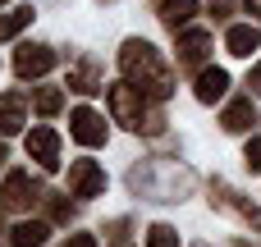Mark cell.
<instances>
[{"label": "cell", "mask_w": 261, "mask_h": 247, "mask_svg": "<svg viewBox=\"0 0 261 247\" xmlns=\"http://www.w3.org/2000/svg\"><path fill=\"white\" fill-rule=\"evenodd\" d=\"M119 64H124V73H128L133 83H142L151 96H170V73H165V64L156 60V50H151L147 41H124Z\"/></svg>", "instance_id": "obj_1"}, {"label": "cell", "mask_w": 261, "mask_h": 247, "mask_svg": "<svg viewBox=\"0 0 261 247\" xmlns=\"http://www.w3.org/2000/svg\"><path fill=\"white\" fill-rule=\"evenodd\" d=\"M69 87H73V92H101V87H96V73H92V64H83V69L69 78Z\"/></svg>", "instance_id": "obj_17"}, {"label": "cell", "mask_w": 261, "mask_h": 247, "mask_svg": "<svg viewBox=\"0 0 261 247\" xmlns=\"http://www.w3.org/2000/svg\"><path fill=\"white\" fill-rule=\"evenodd\" d=\"M23 128V96H0V133H18Z\"/></svg>", "instance_id": "obj_9"}, {"label": "cell", "mask_w": 261, "mask_h": 247, "mask_svg": "<svg viewBox=\"0 0 261 247\" xmlns=\"http://www.w3.org/2000/svg\"><path fill=\"white\" fill-rule=\"evenodd\" d=\"M206 46H211V37H206V32H188V37L179 41V50H184V60H188V64H197V60L206 55Z\"/></svg>", "instance_id": "obj_14"}, {"label": "cell", "mask_w": 261, "mask_h": 247, "mask_svg": "<svg viewBox=\"0 0 261 247\" xmlns=\"http://www.w3.org/2000/svg\"><path fill=\"white\" fill-rule=\"evenodd\" d=\"M257 46H261V32H257V28H248V23L229 28V50H234V55H252Z\"/></svg>", "instance_id": "obj_10"}, {"label": "cell", "mask_w": 261, "mask_h": 247, "mask_svg": "<svg viewBox=\"0 0 261 247\" xmlns=\"http://www.w3.org/2000/svg\"><path fill=\"white\" fill-rule=\"evenodd\" d=\"M60 105H64V96H60L55 87H41V92H37V110H41V115H55Z\"/></svg>", "instance_id": "obj_18"}, {"label": "cell", "mask_w": 261, "mask_h": 247, "mask_svg": "<svg viewBox=\"0 0 261 247\" xmlns=\"http://www.w3.org/2000/svg\"><path fill=\"white\" fill-rule=\"evenodd\" d=\"M225 87H229V73L225 69H202V78H197V101H220L225 96Z\"/></svg>", "instance_id": "obj_8"}, {"label": "cell", "mask_w": 261, "mask_h": 247, "mask_svg": "<svg viewBox=\"0 0 261 247\" xmlns=\"http://www.w3.org/2000/svg\"><path fill=\"white\" fill-rule=\"evenodd\" d=\"M64 247H96V238H92V234H73Z\"/></svg>", "instance_id": "obj_20"}, {"label": "cell", "mask_w": 261, "mask_h": 247, "mask_svg": "<svg viewBox=\"0 0 261 247\" xmlns=\"http://www.w3.org/2000/svg\"><path fill=\"white\" fill-rule=\"evenodd\" d=\"M110 110L124 128H142V87L133 83H115L110 87Z\"/></svg>", "instance_id": "obj_2"}, {"label": "cell", "mask_w": 261, "mask_h": 247, "mask_svg": "<svg viewBox=\"0 0 261 247\" xmlns=\"http://www.w3.org/2000/svg\"><path fill=\"white\" fill-rule=\"evenodd\" d=\"M147 247H179V234H174L170 225H156V229L147 234Z\"/></svg>", "instance_id": "obj_16"}, {"label": "cell", "mask_w": 261, "mask_h": 247, "mask_svg": "<svg viewBox=\"0 0 261 247\" xmlns=\"http://www.w3.org/2000/svg\"><path fill=\"white\" fill-rule=\"evenodd\" d=\"M41 238H46V225H18L9 247H41Z\"/></svg>", "instance_id": "obj_15"}, {"label": "cell", "mask_w": 261, "mask_h": 247, "mask_svg": "<svg viewBox=\"0 0 261 247\" xmlns=\"http://www.w3.org/2000/svg\"><path fill=\"white\" fill-rule=\"evenodd\" d=\"M248 83H252V92H261V64L252 69V78H248Z\"/></svg>", "instance_id": "obj_21"}, {"label": "cell", "mask_w": 261, "mask_h": 247, "mask_svg": "<svg viewBox=\"0 0 261 247\" xmlns=\"http://www.w3.org/2000/svg\"><path fill=\"white\" fill-rule=\"evenodd\" d=\"M50 64H55V55H50L46 46H23V50L14 55V69H18V78H41Z\"/></svg>", "instance_id": "obj_6"}, {"label": "cell", "mask_w": 261, "mask_h": 247, "mask_svg": "<svg viewBox=\"0 0 261 247\" xmlns=\"http://www.w3.org/2000/svg\"><path fill=\"white\" fill-rule=\"evenodd\" d=\"M32 23V5H18V9H9L5 18H0V41H9V37H18L23 28Z\"/></svg>", "instance_id": "obj_12"}, {"label": "cell", "mask_w": 261, "mask_h": 247, "mask_svg": "<svg viewBox=\"0 0 261 247\" xmlns=\"http://www.w3.org/2000/svg\"><path fill=\"white\" fill-rule=\"evenodd\" d=\"M69 193L73 197H101L106 193V170L96 160H73L69 165Z\"/></svg>", "instance_id": "obj_3"}, {"label": "cell", "mask_w": 261, "mask_h": 247, "mask_svg": "<svg viewBox=\"0 0 261 247\" xmlns=\"http://www.w3.org/2000/svg\"><path fill=\"white\" fill-rule=\"evenodd\" d=\"M28 156H32L37 165L55 170V165H60V138H55V128H32V133H28Z\"/></svg>", "instance_id": "obj_5"}, {"label": "cell", "mask_w": 261, "mask_h": 247, "mask_svg": "<svg viewBox=\"0 0 261 247\" xmlns=\"http://www.w3.org/2000/svg\"><path fill=\"white\" fill-rule=\"evenodd\" d=\"M193 14H197V0H165V9H161V18H165L174 32H179V28H184Z\"/></svg>", "instance_id": "obj_11"}, {"label": "cell", "mask_w": 261, "mask_h": 247, "mask_svg": "<svg viewBox=\"0 0 261 247\" xmlns=\"http://www.w3.org/2000/svg\"><path fill=\"white\" fill-rule=\"evenodd\" d=\"M69 128H73V138H78L83 147H101V142H106V124H101V115H96V110H87V105H78V110H73Z\"/></svg>", "instance_id": "obj_4"}, {"label": "cell", "mask_w": 261, "mask_h": 247, "mask_svg": "<svg viewBox=\"0 0 261 247\" xmlns=\"http://www.w3.org/2000/svg\"><path fill=\"white\" fill-rule=\"evenodd\" d=\"M248 165H252V170H261V138H252V142H248Z\"/></svg>", "instance_id": "obj_19"}, {"label": "cell", "mask_w": 261, "mask_h": 247, "mask_svg": "<svg viewBox=\"0 0 261 247\" xmlns=\"http://www.w3.org/2000/svg\"><path fill=\"white\" fill-rule=\"evenodd\" d=\"M0 5H5V0H0Z\"/></svg>", "instance_id": "obj_23"}, {"label": "cell", "mask_w": 261, "mask_h": 247, "mask_svg": "<svg viewBox=\"0 0 261 247\" xmlns=\"http://www.w3.org/2000/svg\"><path fill=\"white\" fill-rule=\"evenodd\" d=\"M248 9H252V14H261V0H248Z\"/></svg>", "instance_id": "obj_22"}, {"label": "cell", "mask_w": 261, "mask_h": 247, "mask_svg": "<svg viewBox=\"0 0 261 247\" xmlns=\"http://www.w3.org/2000/svg\"><path fill=\"white\" fill-rule=\"evenodd\" d=\"M252 119H257V115H252V101H234V105L225 110V128H229V133L252 128Z\"/></svg>", "instance_id": "obj_13"}, {"label": "cell", "mask_w": 261, "mask_h": 247, "mask_svg": "<svg viewBox=\"0 0 261 247\" xmlns=\"http://www.w3.org/2000/svg\"><path fill=\"white\" fill-rule=\"evenodd\" d=\"M0 197H5V206H9V211H18V206H28V202L37 197V188H32V179H28V174H9V179H5V188H0Z\"/></svg>", "instance_id": "obj_7"}]
</instances>
